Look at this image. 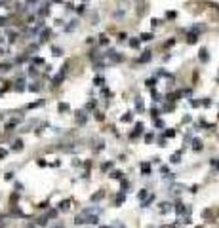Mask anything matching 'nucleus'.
<instances>
[{"label": "nucleus", "instance_id": "nucleus-1", "mask_svg": "<svg viewBox=\"0 0 219 228\" xmlns=\"http://www.w3.org/2000/svg\"><path fill=\"white\" fill-rule=\"evenodd\" d=\"M10 68H12V65H10V63H2V65H0V70H4V72H8Z\"/></svg>", "mask_w": 219, "mask_h": 228}, {"label": "nucleus", "instance_id": "nucleus-2", "mask_svg": "<svg viewBox=\"0 0 219 228\" xmlns=\"http://www.w3.org/2000/svg\"><path fill=\"white\" fill-rule=\"evenodd\" d=\"M14 148H15V150H21V148H23V143H21V141H15Z\"/></svg>", "mask_w": 219, "mask_h": 228}, {"label": "nucleus", "instance_id": "nucleus-3", "mask_svg": "<svg viewBox=\"0 0 219 228\" xmlns=\"http://www.w3.org/2000/svg\"><path fill=\"white\" fill-rule=\"evenodd\" d=\"M99 198H103V192H97V194H93V196H91V200L95 201V200H99Z\"/></svg>", "mask_w": 219, "mask_h": 228}, {"label": "nucleus", "instance_id": "nucleus-4", "mask_svg": "<svg viewBox=\"0 0 219 228\" xmlns=\"http://www.w3.org/2000/svg\"><path fill=\"white\" fill-rule=\"evenodd\" d=\"M206 53H208L206 50H202V51H200V59H202V61H206V59H208V55H206Z\"/></svg>", "mask_w": 219, "mask_h": 228}, {"label": "nucleus", "instance_id": "nucleus-5", "mask_svg": "<svg viewBox=\"0 0 219 228\" xmlns=\"http://www.w3.org/2000/svg\"><path fill=\"white\" fill-rule=\"evenodd\" d=\"M6 154H8V150H6V148H0V160L6 158Z\"/></svg>", "mask_w": 219, "mask_h": 228}, {"label": "nucleus", "instance_id": "nucleus-6", "mask_svg": "<svg viewBox=\"0 0 219 228\" xmlns=\"http://www.w3.org/2000/svg\"><path fill=\"white\" fill-rule=\"evenodd\" d=\"M111 177H113V179H120V177H122V173H120V171H114Z\"/></svg>", "mask_w": 219, "mask_h": 228}, {"label": "nucleus", "instance_id": "nucleus-7", "mask_svg": "<svg viewBox=\"0 0 219 228\" xmlns=\"http://www.w3.org/2000/svg\"><path fill=\"white\" fill-rule=\"evenodd\" d=\"M152 34H141V40H151Z\"/></svg>", "mask_w": 219, "mask_h": 228}, {"label": "nucleus", "instance_id": "nucleus-8", "mask_svg": "<svg viewBox=\"0 0 219 228\" xmlns=\"http://www.w3.org/2000/svg\"><path fill=\"white\" fill-rule=\"evenodd\" d=\"M141 169H143V173H149V171H151V167H149V165H145V164H143Z\"/></svg>", "mask_w": 219, "mask_h": 228}, {"label": "nucleus", "instance_id": "nucleus-9", "mask_svg": "<svg viewBox=\"0 0 219 228\" xmlns=\"http://www.w3.org/2000/svg\"><path fill=\"white\" fill-rule=\"evenodd\" d=\"M189 42H191V44H194V42H196V36H194V34H191V36H189Z\"/></svg>", "mask_w": 219, "mask_h": 228}, {"label": "nucleus", "instance_id": "nucleus-10", "mask_svg": "<svg viewBox=\"0 0 219 228\" xmlns=\"http://www.w3.org/2000/svg\"><path fill=\"white\" fill-rule=\"evenodd\" d=\"M54 55H61V50H59V48H54Z\"/></svg>", "mask_w": 219, "mask_h": 228}, {"label": "nucleus", "instance_id": "nucleus-11", "mask_svg": "<svg viewBox=\"0 0 219 228\" xmlns=\"http://www.w3.org/2000/svg\"><path fill=\"white\" fill-rule=\"evenodd\" d=\"M55 2H61V0H55Z\"/></svg>", "mask_w": 219, "mask_h": 228}, {"label": "nucleus", "instance_id": "nucleus-12", "mask_svg": "<svg viewBox=\"0 0 219 228\" xmlns=\"http://www.w3.org/2000/svg\"><path fill=\"white\" fill-rule=\"evenodd\" d=\"M103 228H107V226H103Z\"/></svg>", "mask_w": 219, "mask_h": 228}, {"label": "nucleus", "instance_id": "nucleus-13", "mask_svg": "<svg viewBox=\"0 0 219 228\" xmlns=\"http://www.w3.org/2000/svg\"><path fill=\"white\" fill-rule=\"evenodd\" d=\"M120 228H124V226H120Z\"/></svg>", "mask_w": 219, "mask_h": 228}]
</instances>
